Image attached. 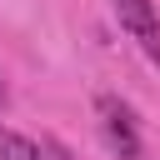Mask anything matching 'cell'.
<instances>
[{"instance_id": "obj_3", "label": "cell", "mask_w": 160, "mask_h": 160, "mask_svg": "<svg viewBox=\"0 0 160 160\" xmlns=\"http://www.w3.org/2000/svg\"><path fill=\"white\" fill-rule=\"evenodd\" d=\"M0 160H45V155H40V145H35L30 135L0 125Z\"/></svg>"}, {"instance_id": "obj_2", "label": "cell", "mask_w": 160, "mask_h": 160, "mask_svg": "<svg viewBox=\"0 0 160 160\" xmlns=\"http://www.w3.org/2000/svg\"><path fill=\"white\" fill-rule=\"evenodd\" d=\"M115 15H120V30L160 65V10H155V0H115Z\"/></svg>"}, {"instance_id": "obj_1", "label": "cell", "mask_w": 160, "mask_h": 160, "mask_svg": "<svg viewBox=\"0 0 160 160\" xmlns=\"http://www.w3.org/2000/svg\"><path fill=\"white\" fill-rule=\"evenodd\" d=\"M95 110H100V130H105L110 150H115L120 160H145V155H140V130H135L130 105H125V100H115V95H100V100H95Z\"/></svg>"}, {"instance_id": "obj_4", "label": "cell", "mask_w": 160, "mask_h": 160, "mask_svg": "<svg viewBox=\"0 0 160 160\" xmlns=\"http://www.w3.org/2000/svg\"><path fill=\"white\" fill-rule=\"evenodd\" d=\"M0 110H5V80H0Z\"/></svg>"}]
</instances>
